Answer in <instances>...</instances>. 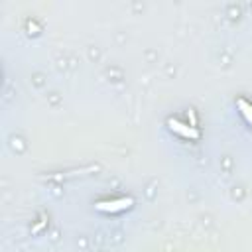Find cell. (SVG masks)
I'll use <instances>...</instances> for the list:
<instances>
[{"label": "cell", "mask_w": 252, "mask_h": 252, "mask_svg": "<svg viewBox=\"0 0 252 252\" xmlns=\"http://www.w3.org/2000/svg\"><path fill=\"white\" fill-rule=\"evenodd\" d=\"M134 205V199L132 197H118V199H106V201H98L94 207L96 211L100 213H122L126 209H130Z\"/></svg>", "instance_id": "cell-1"}, {"label": "cell", "mask_w": 252, "mask_h": 252, "mask_svg": "<svg viewBox=\"0 0 252 252\" xmlns=\"http://www.w3.org/2000/svg\"><path fill=\"white\" fill-rule=\"evenodd\" d=\"M167 126H169L171 132H175V134H179V136H183L187 140H199V136H201V132H199L197 126L185 124V122H181L177 118H167Z\"/></svg>", "instance_id": "cell-2"}, {"label": "cell", "mask_w": 252, "mask_h": 252, "mask_svg": "<svg viewBox=\"0 0 252 252\" xmlns=\"http://www.w3.org/2000/svg\"><path fill=\"white\" fill-rule=\"evenodd\" d=\"M236 106H238V112L240 116L246 120V124L252 128V102H248L246 98H238L236 100Z\"/></svg>", "instance_id": "cell-3"}]
</instances>
